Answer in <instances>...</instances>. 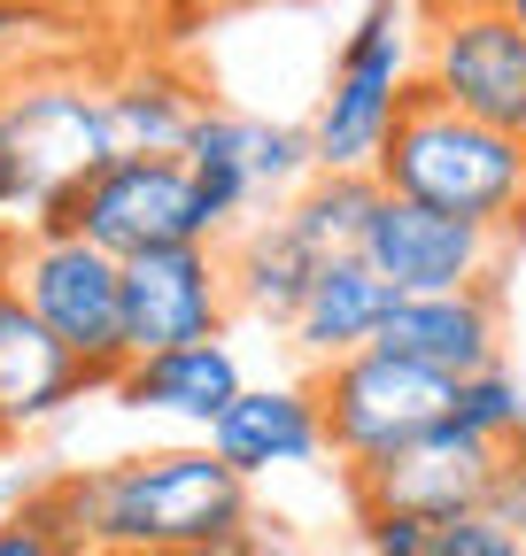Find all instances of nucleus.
Instances as JSON below:
<instances>
[{
	"instance_id": "f257e3e1",
	"label": "nucleus",
	"mask_w": 526,
	"mask_h": 556,
	"mask_svg": "<svg viewBox=\"0 0 526 556\" xmlns=\"http://www.w3.org/2000/svg\"><path fill=\"white\" fill-rule=\"evenodd\" d=\"M0 155L16 170L24 232L47 225L93 170L116 163L109 124V62L93 54H32L0 78Z\"/></svg>"
},
{
	"instance_id": "f03ea898",
	"label": "nucleus",
	"mask_w": 526,
	"mask_h": 556,
	"mask_svg": "<svg viewBox=\"0 0 526 556\" xmlns=\"http://www.w3.org/2000/svg\"><path fill=\"white\" fill-rule=\"evenodd\" d=\"M101 556H233L255 533L248 479L202 448H148L93 471Z\"/></svg>"
},
{
	"instance_id": "7ed1b4c3",
	"label": "nucleus",
	"mask_w": 526,
	"mask_h": 556,
	"mask_svg": "<svg viewBox=\"0 0 526 556\" xmlns=\"http://www.w3.org/2000/svg\"><path fill=\"white\" fill-rule=\"evenodd\" d=\"M379 186L403 193V201H426V208H449L465 225H488L503 240H526V139L449 109L434 93H418L394 124L387 155H379Z\"/></svg>"
},
{
	"instance_id": "20e7f679",
	"label": "nucleus",
	"mask_w": 526,
	"mask_h": 556,
	"mask_svg": "<svg viewBox=\"0 0 526 556\" xmlns=\"http://www.w3.org/2000/svg\"><path fill=\"white\" fill-rule=\"evenodd\" d=\"M411 101H418V9L411 0H364L334 70H325V93L310 109L317 170L379 178V155Z\"/></svg>"
},
{
	"instance_id": "39448f33",
	"label": "nucleus",
	"mask_w": 526,
	"mask_h": 556,
	"mask_svg": "<svg viewBox=\"0 0 526 556\" xmlns=\"http://www.w3.org/2000/svg\"><path fill=\"white\" fill-rule=\"evenodd\" d=\"M9 287L86 364L93 394H109L132 371V348H124V263L109 248L78 240L71 225H32V232H16Z\"/></svg>"
},
{
	"instance_id": "423d86ee",
	"label": "nucleus",
	"mask_w": 526,
	"mask_h": 556,
	"mask_svg": "<svg viewBox=\"0 0 526 556\" xmlns=\"http://www.w3.org/2000/svg\"><path fill=\"white\" fill-rule=\"evenodd\" d=\"M310 387L325 402V441H334L341 471H372L379 456L449 426V409H456V379H441L411 356H387V348H356V356L310 371Z\"/></svg>"
},
{
	"instance_id": "0eeeda50",
	"label": "nucleus",
	"mask_w": 526,
	"mask_h": 556,
	"mask_svg": "<svg viewBox=\"0 0 526 556\" xmlns=\"http://www.w3.org/2000/svg\"><path fill=\"white\" fill-rule=\"evenodd\" d=\"M418 93L526 139V31L496 0H418Z\"/></svg>"
},
{
	"instance_id": "6e6552de",
	"label": "nucleus",
	"mask_w": 526,
	"mask_h": 556,
	"mask_svg": "<svg viewBox=\"0 0 526 556\" xmlns=\"http://www.w3.org/2000/svg\"><path fill=\"white\" fill-rule=\"evenodd\" d=\"M47 225H71L78 240L109 248L116 263L155 255V248H186V240H210L186 155H116L109 170H93L71 201H62Z\"/></svg>"
},
{
	"instance_id": "1a4fd4ad",
	"label": "nucleus",
	"mask_w": 526,
	"mask_h": 556,
	"mask_svg": "<svg viewBox=\"0 0 526 556\" xmlns=\"http://www.w3.org/2000/svg\"><path fill=\"white\" fill-rule=\"evenodd\" d=\"M518 240L465 225L449 208L403 201V193H379L372 208V232H364V263L387 278L394 294H473V287H503V263Z\"/></svg>"
},
{
	"instance_id": "9d476101",
	"label": "nucleus",
	"mask_w": 526,
	"mask_h": 556,
	"mask_svg": "<svg viewBox=\"0 0 526 556\" xmlns=\"http://www.w3.org/2000/svg\"><path fill=\"white\" fill-rule=\"evenodd\" d=\"M225 317H233V278H225L217 240H186V248H155V255L124 263V348H132V364L163 356V348L225 340Z\"/></svg>"
},
{
	"instance_id": "9b49d317",
	"label": "nucleus",
	"mask_w": 526,
	"mask_h": 556,
	"mask_svg": "<svg viewBox=\"0 0 526 556\" xmlns=\"http://www.w3.org/2000/svg\"><path fill=\"white\" fill-rule=\"evenodd\" d=\"M488 479H496V441L465 433L449 417V426L418 433L411 448L379 456L372 471H349V503H356V518H426V526H441V518L480 510Z\"/></svg>"
},
{
	"instance_id": "f8f14e48",
	"label": "nucleus",
	"mask_w": 526,
	"mask_h": 556,
	"mask_svg": "<svg viewBox=\"0 0 526 556\" xmlns=\"http://www.w3.org/2000/svg\"><path fill=\"white\" fill-rule=\"evenodd\" d=\"M210 86L171 54L132 39L109 54V124H116V155H186L193 131L210 116Z\"/></svg>"
},
{
	"instance_id": "ddd939ff",
	"label": "nucleus",
	"mask_w": 526,
	"mask_h": 556,
	"mask_svg": "<svg viewBox=\"0 0 526 556\" xmlns=\"http://www.w3.org/2000/svg\"><path fill=\"white\" fill-rule=\"evenodd\" d=\"M387 356H411L441 379H473L503 364V287H473V294H394L387 325H379Z\"/></svg>"
},
{
	"instance_id": "4468645a",
	"label": "nucleus",
	"mask_w": 526,
	"mask_h": 556,
	"mask_svg": "<svg viewBox=\"0 0 526 556\" xmlns=\"http://www.w3.org/2000/svg\"><path fill=\"white\" fill-rule=\"evenodd\" d=\"M86 394H93L86 364L32 317V302L9 287V278H0V441L47 426V417H62Z\"/></svg>"
},
{
	"instance_id": "2eb2a0df",
	"label": "nucleus",
	"mask_w": 526,
	"mask_h": 556,
	"mask_svg": "<svg viewBox=\"0 0 526 556\" xmlns=\"http://www.w3.org/2000/svg\"><path fill=\"white\" fill-rule=\"evenodd\" d=\"M210 448L240 479L287 471V464H317V456H334V441H325V402H317V387H295V379L248 387L210 426Z\"/></svg>"
},
{
	"instance_id": "dca6fc26",
	"label": "nucleus",
	"mask_w": 526,
	"mask_h": 556,
	"mask_svg": "<svg viewBox=\"0 0 526 556\" xmlns=\"http://www.w3.org/2000/svg\"><path fill=\"white\" fill-rule=\"evenodd\" d=\"M124 409H155V417H178V426H217V417L248 394L240 379V356L225 340H193V348H163V356H140L116 387H109Z\"/></svg>"
},
{
	"instance_id": "f3484780",
	"label": "nucleus",
	"mask_w": 526,
	"mask_h": 556,
	"mask_svg": "<svg viewBox=\"0 0 526 556\" xmlns=\"http://www.w3.org/2000/svg\"><path fill=\"white\" fill-rule=\"evenodd\" d=\"M387 309H394V287H387V278H379L364 255H341V263L317 270L310 302H302L295 325H287V348H295L310 371H325V364L356 356V348H379Z\"/></svg>"
},
{
	"instance_id": "a211bd4d",
	"label": "nucleus",
	"mask_w": 526,
	"mask_h": 556,
	"mask_svg": "<svg viewBox=\"0 0 526 556\" xmlns=\"http://www.w3.org/2000/svg\"><path fill=\"white\" fill-rule=\"evenodd\" d=\"M317 270H325V255L279 217H255L248 232H233L225 240V278H233V309H248V317H263V325H295V309L310 302V287H317Z\"/></svg>"
},
{
	"instance_id": "6ab92c4d",
	"label": "nucleus",
	"mask_w": 526,
	"mask_h": 556,
	"mask_svg": "<svg viewBox=\"0 0 526 556\" xmlns=\"http://www.w3.org/2000/svg\"><path fill=\"white\" fill-rule=\"evenodd\" d=\"M186 170H193V201H202V232L217 248L263 217V201H255V116L217 101L202 116V131H193V148H186Z\"/></svg>"
},
{
	"instance_id": "aec40b11",
	"label": "nucleus",
	"mask_w": 526,
	"mask_h": 556,
	"mask_svg": "<svg viewBox=\"0 0 526 556\" xmlns=\"http://www.w3.org/2000/svg\"><path fill=\"white\" fill-rule=\"evenodd\" d=\"M379 178H334V170H317L279 217L325 255V263H341V255H364V232H372V208H379Z\"/></svg>"
},
{
	"instance_id": "412c9836",
	"label": "nucleus",
	"mask_w": 526,
	"mask_h": 556,
	"mask_svg": "<svg viewBox=\"0 0 526 556\" xmlns=\"http://www.w3.org/2000/svg\"><path fill=\"white\" fill-rule=\"evenodd\" d=\"M16 510L54 541V548H71V556H101V495H93V471H47L32 479Z\"/></svg>"
},
{
	"instance_id": "4be33fe9",
	"label": "nucleus",
	"mask_w": 526,
	"mask_h": 556,
	"mask_svg": "<svg viewBox=\"0 0 526 556\" xmlns=\"http://www.w3.org/2000/svg\"><path fill=\"white\" fill-rule=\"evenodd\" d=\"M456 426H465V433H480V441H518L526 433V387L496 364V371H473V379H456Z\"/></svg>"
},
{
	"instance_id": "5701e85b",
	"label": "nucleus",
	"mask_w": 526,
	"mask_h": 556,
	"mask_svg": "<svg viewBox=\"0 0 526 556\" xmlns=\"http://www.w3.org/2000/svg\"><path fill=\"white\" fill-rule=\"evenodd\" d=\"M434 556H526V541L511 526H496L488 510H465V518L434 526Z\"/></svg>"
},
{
	"instance_id": "b1692460",
	"label": "nucleus",
	"mask_w": 526,
	"mask_h": 556,
	"mask_svg": "<svg viewBox=\"0 0 526 556\" xmlns=\"http://www.w3.org/2000/svg\"><path fill=\"white\" fill-rule=\"evenodd\" d=\"M480 510L526 541V433L496 448V479H488V503H480Z\"/></svg>"
},
{
	"instance_id": "393cba45",
	"label": "nucleus",
	"mask_w": 526,
	"mask_h": 556,
	"mask_svg": "<svg viewBox=\"0 0 526 556\" xmlns=\"http://www.w3.org/2000/svg\"><path fill=\"white\" fill-rule=\"evenodd\" d=\"M233 9H248V0H140V24H155V39L178 47L193 31H210L217 16H233Z\"/></svg>"
},
{
	"instance_id": "a878e982",
	"label": "nucleus",
	"mask_w": 526,
	"mask_h": 556,
	"mask_svg": "<svg viewBox=\"0 0 526 556\" xmlns=\"http://www.w3.org/2000/svg\"><path fill=\"white\" fill-rule=\"evenodd\" d=\"M54 31H124L140 24V0H47Z\"/></svg>"
},
{
	"instance_id": "bb28decb",
	"label": "nucleus",
	"mask_w": 526,
	"mask_h": 556,
	"mask_svg": "<svg viewBox=\"0 0 526 556\" xmlns=\"http://www.w3.org/2000/svg\"><path fill=\"white\" fill-rule=\"evenodd\" d=\"M364 548L372 556H434V526L426 518H364Z\"/></svg>"
},
{
	"instance_id": "cd10ccee",
	"label": "nucleus",
	"mask_w": 526,
	"mask_h": 556,
	"mask_svg": "<svg viewBox=\"0 0 526 556\" xmlns=\"http://www.w3.org/2000/svg\"><path fill=\"white\" fill-rule=\"evenodd\" d=\"M32 31H54L47 0H0V54H9V47H24Z\"/></svg>"
},
{
	"instance_id": "c85d7f7f",
	"label": "nucleus",
	"mask_w": 526,
	"mask_h": 556,
	"mask_svg": "<svg viewBox=\"0 0 526 556\" xmlns=\"http://www.w3.org/2000/svg\"><path fill=\"white\" fill-rule=\"evenodd\" d=\"M0 556H71V548H54L24 510H9V518H0Z\"/></svg>"
},
{
	"instance_id": "c756f323",
	"label": "nucleus",
	"mask_w": 526,
	"mask_h": 556,
	"mask_svg": "<svg viewBox=\"0 0 526 556\" xmlns=\"http://www.w3.org/2000/svg\"><path fill=\"white\" fill-rule=\"evenodd\" d=\"M24 225V208H16V170H9V155H0V232H16Z\"/></svg>"
},
{
	"instance_id": "7c9ffc66",
	"label": "nucleus",
	"mask_w": 526,
	"mask_h": 556,
	"mask_svg": "<svg viewBox=\"0 0 526 556\" xmlns=\"http://www.w3.org/2000/svg\"><path fill=\"white\" fill-rule=\"evenodd\" d=\"M233 556H295V548H279V541H263V533H248V541H240Z\"/></svg>"
},
{
	"instance_id": "2f4dec72",
	"label": "nucleus",
	"mask_w": 526,
	"mask_h": 556,
	"mask_svg": "<svg viewBox=\"0 0 526 556\" xmlns=\"http://www.w3.org/2000/svg\"><path fill=\"white\" fill-rule=\"evenodd\" d=\"M496 9H503V16H511V24L526 31V0H496Z\"/></svg>"
},
{
	"instance_id": "473e14b6",
	"label": "nucleus",
	"mask_w": 526,
	"mask_h": 556,
	"mask_svg": "<svg viewBox=\"0 0 526 556\" xmlns=\"http://www.w3.org/2000/svg\"><path fill=\"white\" fill-rule=\"evenodd\" d=\"M9 255H16V232H0V278H9Z\"/></svg>"
},
{
	"instance_id": "72a5a7b5",
	"label": "nucleus",
	"mask_w": 526,
	"mask_h": 556,
	"mask_svg": "<svg viewBox=\"0 0 526 556\" xmlns=\"http://www.w3.org/2000/svg\"><path fill=\"white\" fill-rule=\"evenodd\" d=\"M0 495H9V448H0Z\"/></svg>"
},
{
	"instance_id": "f704fd0d",
	"label": "nucleus",
	"mask_w": 526,
	"mask_h": 556,
	"mask_svg": "<svg viewBox=\"0 0 526 556\" xmlns=\"http://www.w3.org/2000/svg\"><path fill=\"white\" fill-rule=\"evenodd\" d=\"M0 448H9V441H0Z\"/></svg>"
}]
</instances>
